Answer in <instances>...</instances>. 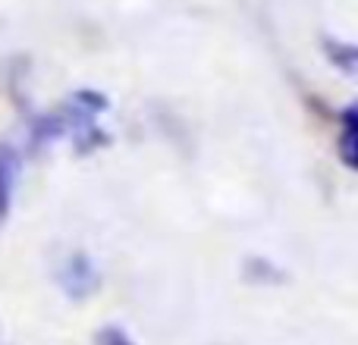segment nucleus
<instances>
[{"label": "nucleus", "instance_id": "2", "mask_svg": "<svg viewBox=\"0 0 358 345\" xmlns=\"http://www.w3.org/2000/svg\"><path fill=\"white\" fill-rule=\"evenodd\" d=\"M343 161L355 167V110H346L343 117Z\"/></svg>", "mask_w": 358, "mask_h": 345}, {"label": "nucleus", "instance_id": "1", "mask_svg": "<svg viewBox=\"0 0 358 345\" xmlns=\"http://www.w3.org/2000/svg\"><path fill=\"white\" fill-rule=\"evenodd\" d=\"M16 172L19 161L10 148H0V220L10 214V198H13V185H16Z\"/></svg>", "mask_w": 358, "mask_h": 345}]
</instances>
